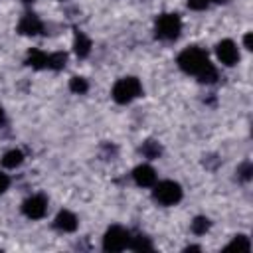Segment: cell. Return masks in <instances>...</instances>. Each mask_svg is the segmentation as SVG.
<instances>
[{
	"instance_id": "cell-1",
	"label": "cell",
	"mask_w": 253,
	"mask_h": 253,
	"mask_svg": "<svg viewBox=\"0 0 253 253\" xmlns=\"http://www.w3.org/2000/svg\"><path fill=\"white\" fill-rule=\"evenodd\" d=\"M178 67L184 73L198 77L202 83H215V79H217V71H215L213 63L210 61L208 53L196 45L186 47L178 55Z\"/></svg>"
},
{
	"instance_id": "cell-2",
	"label": "cell",
	"mask_w": 253,
	"mask_h": 253,
	"mask_svg": "<svg viewBox=\"0 0 253 253\" xmlns=\"http://www.w3.org/2000/svg\"><path fill=\"white\" fill-rule=\"evenodd\" d=\"M65 61H67V53L63 51H55V53H45L42 49H30L28 51V57H26V63L34 69H63L65 67Z\"/></svg>"
},
{
	"instance_id": "cell-3",
	"label": "cell",
	"mask_w": 253,
	"mask_h": 253,
	"mask_svg": "<svg viewBox=\"0 0 253 253\" xmlns=\"http://www.w3.org/2000/svg\"><path fill=\"white\" fill-rule=\"evenodd\" d=\"M113 101L119 105H128L130 101H134L136 97L142 95V85L136 77H121L115 85H113Z\"/></svg>"
},
{
	"instance_id": "cell-4",
	"label": "cell",
	"mask_w": 253,
	"mask_h": 253,
	"mask_svg": "<svg viewBox=\"0 0 253 253\" xmlns=\"http://www.w3.org/2000/svg\"><path fill=\"white\" fill-rule=\"evenodd\" d=\"M182 186L174 180H162L152 186V198L160 206H176L182 200Z\"/></svg>"
},
{
	"instance_id": "cell-5",
	"label": "cell",
	"mask_w": 253,
	"mask_h": 253,
	"mask_svg": "<svg viewBox=\"0 0 253 253\" xmlns=\"http://www.w3.org/2000/svg\"><path fill=\"white\" fill-rule=\"evenodd\" d=\"M182 32V20L178 14H160L154 22V34L158 40L172 42Z\"/></svg>"
},
{
	"instance_id": "cell-6",
	"label": "cell",
	"mask_w": 253,
	"mask_h": 253,
	"mask_svg": "<svg viewBox=\"0 0 253 253\" xmlns=\"http://www.w3.org/2000/svg\"><path fill=\"white\" fill-rule=\"evenodd\" d=\"M130 243V233L121 225H111L103 235V249L105 251H123Z\"/></svg>"
},
{
	"instance_id": "cell-7",
	"label": "cell",
	"mask_w": 253,
	"mask_h": 253,
	"mask_svg": "<svg viewBox=\"0 0 253 253\" xmlns=\"http://www.w3.org/2000/svg\"><path fill=\"white\" fill-rule=\"evenodd\" d=\"M47 211V198L43 194H34L22 204V213L28 219H42Z\"/></svg>"
},
{
	"instance_id": "cell-8",
	"label": "cell",
	"mask_w": 253,
	"mask_h": 253,
	"mask_svg": "<svg viewBox=\"0 0 253 253\" xmlns=\"http://www.w3.org/2000/svg\"><path fill=\"white\" fill-rule=\"evenodd\" d=\"M215 55L227 67H231V65H235L239 61V49H237L235 42H231V40H221L215 45Z\"/></svg>"
},
{
	"instance_id": "cell-9",
	"label": "cell",
	"mask_w": 253,
	"mask_h": 253,
	"mask_svg": "<svg viewBox=\"0 0 253 253\" xmlns=\"http://www.w3.org/2000/svg\"><path fill=\"white\" fill-rule=\"evenodd\" d=\"M42 30H43V24L34 12H26L18 24V32L22 36H38Z\"/></svg>"
},
{
	"instance_id": "cell-10",
	"label": "cell",
	"mask_w": 253,
	"mask_h": 253,
	"mask_svg": "<svg viewBox=\"0 0 253 253\" xmlns=\"http://www.w3.org/2000/svg\"><path fill=\"white\" fill-rule=\"evenodd\" d=\"M132 180L136 182V186L140 188H152L156 184V172L152 166L148 164H138L134 170H132Z\"/></svg>"
},
{
	"instance_id": "cell-11",
	"label": "cell",
	"mask_w": 253,
	"mask_h": 253,
	"mask_svg": "<svg viewBox=\"0 0 253 253\" xmlns=\"http://www.w3.org/2000/svg\"><path fill=\"white\" fill-rule=\"evenodd\" d=\"M77 225H79L77 215H75L73 211H69V210H61V211L55 215V219H53V227L59 229V231H63V233L75 231Z\"/></svg>"
},
{
	"instance_id": "cell-12",
	"label": "cell",
	"mask_w": 253,
	"mask_h": 253,
	"mask_svg": "<svg viewBox=\"0 0 253 253\" xmlns=\"http://www.w3.org/2000/svg\"><path fill=\"white\" fill-rule=\"evenodd\" d=\"M73 49L77 53V57H87L91 53V40L85 32L77 30L75 32V40H73Z\"/></svg>"
},
{
	"instance_id": "cell-13",
	"label": "cell",
	"mask_w": 253,
	"mask_h": 253,
	"mask_svg": "<svg viewBox=\"0 0 253 253\" xmlns=\"http://www.w3.org/2000/svg\"><path fill=\"white\" fill-rule=\"evenodd\" d=\"M22 162H24V152L18 150V148H12V150H8V152L2 156V166H4V168H16V166H20Z\"/></svg>"
},
{
	"instance_id": "cell-14",
	"label": "cell",
	"mask_w": 253,
	"mask_h": 253,
	"mask_svg": "<svg viewBox=\"0 0 253 253\" xmlns=\"http://www.w3.org/2000/svg\"><path fill=\"white\" fill-rule=\"evenodd\" d=\"M128 249H132V251H152V241L146 235H136V237H130Z\"/></svg>"
},
{
	"instance_id": "cell-15",
	"label": "cell",
	"mask_w": 253,
	"mask_h": 253,
	"mask_svg": "<svg viewBox=\"0 0 253 253\" xmlns=\"http://www.w3.org/2000/svg\"><path fill=\"white\" fill-rule=\"evenodd\" d=\"M210 227H211V221H210L206 215H198V217H194V221H192V231H194L196 235H204Z\"/></svg>"
},
{
	"instance_id": "cell-16",
	"label": "cell",
	"mask_w": 253,
	"mask_h": 253,
	"mask_svg": "<svg viewBox=\"0 0 253 253\" xmlns=\"http://www.w3.org/2000/svg\"><path fill=\"white\" fill-rule=\"evenodd\" d=\"M227 249H237V251H249L251 249V241H249V237L247 235H243V233H239V235H235L233 237V241L227 245Z\"/></svg>"
},
{
	"instance_id": "cell-17",
	"label": "cell",
	"mask_w": 253,
	"mask_h": 253,
	"mask_svg": "<svg viewBox=\"0 0 253 253\" xmlns=\"http://www.w3.org/2000/svg\"><path fill=\"white\" fill-rule=\"evenodd\" d=\"M160 152H162V148H160V144H158L156 140H146V142L142 144V154H144L146 158H158Z\"/></svg>"
},
{
	"instance_id": "cell-18",
	"label": "cell",
	"mask_w": 253,
	"mask_h": 253,
	"mask_svg": "<svg viewBox=\"0 0 253 253\" xmlns=\"http://www.w3.org/2000/svg\"><path fill=\"white\" fill-rule=\"evenodd\" d=\"M69 89H71L75 95H83V93H87L89 83H87V79H83V77H71Z\"/></svg>"
},
{
	"instance_id": "cell-19",
	"label": "cell",
	"mask_w": 253,
	"mask_h": 253,
	"mask_svg": "<svg viewBox=\"0 0 253 253\" xmlns=\"http://www.w3.org/2000/svg\"><path fill=\"white\" fill-rule=\"evenodd\" d=\"M237 174H239V178H241V180H249V178H251V174H253V166H251V162H243V164H241V168L237 170Z\"/></svg>"
},
{
	"instance_id": "cell-20",
	"label": "cell",
	"mask_w": 253,
	"mask_h": 253,
	"mask_svg": "<svg viewBox=\"0 0 253 253\" xmlns=\"http://www.w3.org/2000/svg\"><path fill=\"white\" fill-rule=\"evenodd\" d=\"M210 6L208 0H188V8L190 10H206Z\"/></svg>"
},
{
	"instance_id": "cell-21",
	"label": "cell",
	"mask_w": 253,
	"mask_h": 253,
	"mask_svg": "<svg viewBox=\"0 0 253 253\" xmlns=\"http://www.w3.org/2000/svg\"><path fill=\"white\" fill-rule=\"evenodd\" d=\"M8 186H10V178H8V174L0 172V194H4V192L8 190Z\"/></svg>"
},
{
	"instance_id": "cell-22",
	"label": "cell",
	"mask_w": 253,
	"mask_h": 253,
	"mask_svg": "<svg viewBox=\"0 0 253 253\" xmlns=\"http://www.w3.org/2000/svg\"><path fill=\"white\" fill-rule=\"evenodd\" d=\"M243 43H245L247 49H253V36H251V32H247V34L243 36Z\"/></svg>"
},
{
	"instance_id": "cell-23",
	"label": "cell",
	"mask_w": 253,
	"mask_h": 253,
	"mask_svg": "<svg viewBox=\"0 0 253 253\" xmlns=\"http://www.w3.org/2000/svg\"><path fill=\"white\" fill-rule=\"evenodd\" d=\"M186 251H200V247L198 245H190V247H186Z\"/></svg>"
},
{
	"instance_id": "cell-24",
	"label": "cell",
	"mask_w": 253,
	"mask_h": 253,
	"mask_svg": "<svg viewBox=\"0 0 253 253\" xmlns=\"http://www.w3.org/2000/svg\"><path fill=\"white\" fill-rule=\"evenodd\" d=\"M208 2H210V4H211V2H213V4H225L227 0H208Z\"/></svg>"
},
{
	"instance_id": "cell-25",
	"label": "cell",
	"mask_w": 253,
	"mask_h": 253,
	"mask_svg": "<svg viewBox=\"0 0 253 253\" xmlns=\"http://www.w3.org/2000/svg\"><path fill=\"white\" fill-rule=\"evenodd\" d=\"M4 121V111H2V107H0V123Z\"/></svg>"
},
{
	"instance_id": "cell-26",
	"label": "cell",
	"mask_w": 253,
	"mask_h": 253,
	"mask_svg": "<svg viewBox=\"0 0 253 253\" xmlns=\"http://www.w3.org/2000/svg\"><path fill=\"white\" fill-rule=\"evenodd\" d=\"M22 2H26V4H30V2H34V0H22Z\"/></svg>"
}]
</instances>
